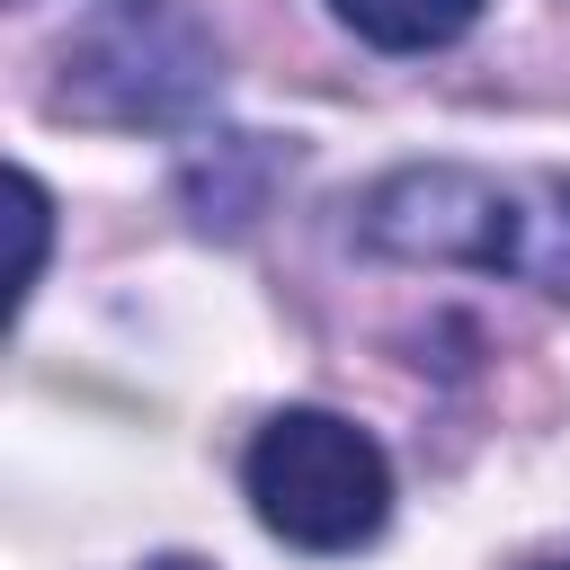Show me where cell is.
Listing matches in <instances>:
<instances>
[{
	"mask_svg": "<svg viewBox=\"0 0 570 570\" xmlns=\"http://www.w3.org/2000/svg\"><path fill=\"white\" fill-rule=\"evenodd\" d=\"M249 508L294 552H356L392 517V463L383 445L338 410H276L249 436Z\"/></svg>",
	"mask_w": 570,
	"mask_h": 570,
	"instance_id": "cell-1",
	"label": "cell"
},
{
	"mask_svg": "<svg viewBox=\"0 0 570 570\" xmlns=\"http://www.w3.org/2000/svg\"><path fill=\"white\" fill-rule=\"evenodd\" d=\"M214 36L160 0H125L107 9L89 36H71L62 53V89L53 107L80 125H187L214 98Z\"/></svg>",
	"mask_w": 570,
	"mask_h": 570,
	"instance_id": "cell-2",
	"label": "cell"
},
{
	"mask_svg": "<svg viewBox=\"0 0 570 570\" xmlns=\"http://www.w3.org/2000/svg\"><path fill=\"white\" fill-rule=\"evenodd\" d=\"M356 232H365L374 258L517 276V258H525V178H490L472 160H419V169H392L365 196Z\"/></svg>",
	"mask_w": 570,
	"mask_h": 570,
	"instance_id": "cell-3",
	"label": "cell"
},
{
	"mask_svg": "<svg viewBox=\"0 0 570 570\" xmlns=\"http://www.w3.org/2000/svg\"><path fill=\"white\" fill-rule=\"evenodd\" d=\"M330 18L383 53H436L481 18V0H330Z\"/></svg>",
	"mask_w": 570,
	"mask_h": 570,
	"instance_id": "cell-4",
	"label": "cell"
},
{
	"mask_svg": "<svg viewBox=\"0 0 570 570\" xmlns=\"http://www.w3.org/2000/svg\"><path fill=\"white\" fill-rule=\"evenodd\" d=\"M517 285L570 303V178H525V258Z\"/></svg>",
	"mask_w": 570,
	"mask_h": 570,
	"instance_id": "cell-5",
	"label": "cell"
},
{
	"mask_svg": "<svg viewBox=\"0 0 570 570\" xmlns=\"http://www.w3.org/2000/svg\"><path fill=\"white\" fill-rule=\"evenodd\" d=\"M214 142H223V160H258V169H276V151H267L258 134H214ZM187 178H196V187H187L196 223H223V232H240V223L258 214V196H249V187L214 178V151H196V160H187Z\"/></svg>",
	"mask_w": 570,
	"mask_h": 570,
	"instance_id": "cell-6",
	"label": "cell"
},
{
	"mask_svg": "<svg viewBox=\"0 0 570 570\" xmlns=\"http://www.w3.org/2000/svg\"><path fill=\"white\" fill-rule=\"evenodd\" d=\"M18 214H27V258H18V285H36V267H45V187H36V178H18Z\"/></svg>",
	"mask_w": 570,
	"mask_h": 570,
	"instance_id": "cell-7",
	"label": "cell"
},
{
	"mask_svg": "<svg viewBox=\"0 0 570 570\" xmlns=\"http://www.w3.org/2000/svg\"><path fill=\"white\" fill-rule=\"evenodd\" d=\"M169 570H178V561H169Z\"/></svg>",
	"mask_w": 570,
	"mask_h": 570,
	"instance_id": "cell-8",
	"label": "cell"
}]
</instances>
